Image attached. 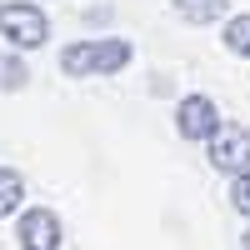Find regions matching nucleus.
<instances>
[{"instance_id":"1","label":"nucleus","mask_w":250,"mask_h":250,"mask_svg":"<svg viewBox=\"0 0 250 250\" xmlns=\"http://www.w3.org/2000/svg\"><path fill=\"white\" fill-rule=\"evenodd\" d=\"M130 40L120 35H105V40H75V45L60 50V70L70 80H85V75H120L130 65Z\"/></svg>"},{"instance_id":"2","label":"nucleus","mask_w":250,"mask_h":250,"mask_svg":"<svg viewBox=\"0 0 250 250\" xmlns=\"http://www.w3.org/2000/svg\"><path fill=\"white\" fill-rule=\"evenodd\" d=\"M0 40H10L15 50H40L50 40V20L35 0H10L0 5Z\"/></svg>"},{"instance_id":"3","label":"nucleus","mask_w":250,"mask_h":250,"mask_svg":"<svg viewBox=\"0 0 250 250\" xmlns=\"http://www.w3.org/2000/svg\"><path fill=\"white\" fill-rule=\"evenodd\" d=\"M205 155H210V165L225 170V175L250 170V130H245V125H225L220 120V130L205 140Z\"/></svg>"},{"instance_id":"4","label":"nucleus","mask_w":250,"mask_h":250,"mask_svg":"<svg viewBox=\"0 0 250 250\" xmlns=\"http://www.w3.org/2000/svg\"><path fill=\"white\" fill-rule=\"evenodd\" d=\"M15 240H20V250H60V240H65L60 215L45 210V205L20 210V220H15Z\"/></svg>"},{"instance_id":"5","label":"nucleus","mask_w":250,"mask_h":250,"mask_svg":"<svg viewBox=\"0 0 250 250\" xmlns=\"http://www.w3.org/2000/svg\"><path fill=\"white\" fill-rule=\"evenodd\" d=\"M175 130H180V140H210L220 130V105L210 95H185L175 105Z\"/></svg>"},{"instance_id":"6","label":"nucleus","mask_w":250,"mask_h":250,"mask_svg":"<svg viewBox=\"0 0 250 250\" xmlns=\"http://www.w3.org/2000/svg\"><path fill=\"white\" fill-rule=\"evenodd\" d=\"M30 85V65L20 60V50H0V95H15V90H25Z\"/></svg>"},{"instance_id":"7","label":"nucleus","mask_w":250,"mask_h":250,"mask_svg":"<svg viewBox=\"0 0 250 250\" xmlns=\"http://www.w3.org/2000/svg\"><path fill=\"white\" fill-rule=\"evenodd\" d=\"M225 5H230V0H175V15L190 20V25H215L225 15Z\"/></svg>"},{"instance_id":"8","label":"nucleus","mask_w":250,"mask_h":250,"mask_svg":"<svg viewBox=\"0 0 250 250\" xmlns=\"http://www.w3.org/2000/svg\"><path fill=\"white\" fill-rule=\"evenodd\" d=\"M20 200H25V180H20V170H10V165H0V220L20 210Z\"/></svg>"},{"instance_id":"9","label":"nucleus","mask_w":250,"mask_h":250,"mask_svg":"<svg viewBox=\"0 0 250 250\" xmlns=\"http://www.w3.org/2000/svg\"><path fill=\"white\" fill-rule=\"evenodd\" d=\"M220 40H225V50H230V55L250 60V15H230V20H225V30H220Z\"/></svg>"},{"instance_id":"10","label":"nucleus","mask_w":250,"mask_h":250,"mask_svg":"<svg viewBox=\"0 0 250 250\" xmlns=\"http://www.w3.org/2000/svg\"><path fill=\"white\" fill-rule=\"evenodd\" d=\"M230 205L240 215H250V170H240L235 180H230Z\"/></svg>"},{"instance_id":"11","label":"nucleus","mask_w":250,"mask_h":250,"mask_svg":"<svg viewBox=\"0 0 250 250\" xmlns=\"http://www.w3.org/2000/svg\"><path fill=\"white\" fill-rule=\"evenodd\" d=\"M110 20V5H100V10H85V25H105Z\"/></svg>"},{"instance_id":"12","label":"nucleus","mask_w":250,"mask_h":250,"mask_svg":"<svg viewBox=\"0 0 250 250\" xmlns=\"http://www.w3.org/2000/svg\"><path fill=\"white\" fill-rule=\"evenodd\" d=\"M240 250H250V225H245V235H240Z\"/></svg>"}]
</instances>
